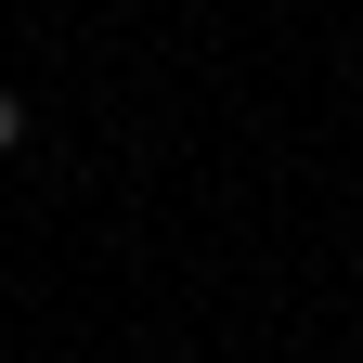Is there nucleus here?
I'll return each instance as SVG.
<instances>
[{
	"label": "nucleus",
	"mask_w": 363,
	"mask_h": 363,
	"mask_svg": "<svg viewBox=\"0 0 363 363\" xmlns=\"http://www.w3.org/2000/svg\"><path fill=\"white\" fill-rule=\"evenodd\" d=\"M13 143H26V104H13V91H0V156H13Z\"/></svg>",
	"instance_id": "1"
}]
</instances>
